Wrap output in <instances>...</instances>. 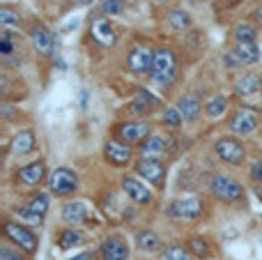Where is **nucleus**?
Segmentation results:
<instances>
[{
    "label": "nucleus",
    "mask_w": 262,
    "mask_h": 260,
    "mask_svg": "<svg viewBox=\"0 0 262 260\" xmlns=\"http://www.w3.org/2000/svg\"><path fill=\"white\" fill-rule=\"evenodd\" d=\"M177 69H180V64H177L175 51L159 46V49H154V64L147 78L159 88H170L177 81Z\"/></svg>",
    "instance_id": "1"
},
{
    "label": "nucleus",
    "mask_w": 262,
    "mask_h": 260,
    "mask_svg": "<svg viewBox=\"0 0 262 260\" xmlns=\"http://www.w3.org/2000/svg\"><path fill=\"white\" fill-rule=\"evenodd\" d=\"M3 237L7 240V242H12L14 247L23 249L28 256H32V253L39 249V240H37V235L32 233V228L23 226L21 221L5 219V224H3Z\"/></svg>",
    "instance_id": "2"
},
{
    "label": "nucleus",
    "mask_w": 262,
    "mask_h": 260,
    "mask_svg": "<svg viewBox=\"0 0 262 260\" xmlns=\"http://www.w3.org/2000/svg\"><path fill=\"white\" fill-rule=\"evenodd\" d=\"M134 170L140 180H145L147 184H152L154 189L166 187L168 178V166L163 159H149V157H138L134 161Z\"/></svg>",
    "instance_id": "3"
},
{
    "label": "nucleus",
    "mask_w": 262,
    "mask_h": 260,
    "mask_svg": "<svg viewBox=\"0 0 262 260\" xmlns=\"http://www.w3.org/2000/svg\"><path fill=\"white\" fill-rule=\"evenodd\" d=\"M209 193H212V198H216L221 203H230V205L232 203H242L246 196L239 180L230 178V175H214L209 180Z\"/></svg>",
    "instance_id": "4"
},
{
    "label": "nucleus",
    "mask_w": 262,
    "mask_h": 260,
    "mask_svg": "<svg viewBox=\"0 0 262 260\" xmlns=\"http://www.w3.org/2000/svg\"><path fill=\"white\" fill-rule=\"evenodd\" d=\"M166 214L175 221H198L205 214V201L195 196H184L170 201Z\"/></svg>",
    "instance_id": "5"
},
{
    "label": "nucleus",
    "mask_w": 262,
    "mask_h": 260,
    "mask_svg": "<svg viewBox=\"0 0 262 260\" xmlns=\"http://www.w3.org/2000/svg\"><path fill=\"white\" fill-rule=\"evenodd\" d=\"M124 64H127L129 74H134V76H138V78L149 76L152 64H154V49L138 41V44H134L127 51V60H124Z\"/></svg>",
    "instance_id": "6"
},
{
    "label": "nucleus",
    "mask_w": 262,
    "mask_h": 260,
    "mask_svg": "<svg viewBox=\"0 0 262 260\" xmlns=\"http://www.w3.org/2000/svg\"><path fill=\"white\" fill-rule=\"evenodd\" d=\"M152 122L147 120H124V122L113 124V136L129 145H140L147 136H152Z\"/></svg>",
    "instance_id": "7"
},
{
    "label": "nucleus",
    "mask_w": 262,
    "mask_h": 260,
    "mask_svg": "<svg viewBox=\"0 0 262 260\" xmlns=\"http://www.w3.org/2000/svg\"><path fill=\"white\" fill-rule=\"evenodd\" d=\"M81 187V180H78V173L74 168H67V166H60L53 173L49 175V191L53 196H72V193L78 191Z\"/></svg>",
    "instance_id": "8"
},
{
    "label": "nucleus",
    "mask_w": 262,
    "mask_h": 260,
    "mask_svg": "<svg viewBox=\"0 0 262 260\" xmlns=\"http://www.w3.org/2000/svg\"><path fill=\"white\" fill-rule=\"evenodd\" d=\"M260 127V113L251 106H239L232 111L230 120H228V129L235 136H251L255 129Z\"/></svg>",
    "instance_id": "9"
},
{
    "label": "nucleus",
    "mask_w": 262,
    "mask_h": 260,
    "mask_svg": "<svg viewBox=\"0 0 262 260\" xmlns=\"http://www.w3.org/2000/svg\"><path fill=\"white\" fill-rule=\"evenodd\" d=\"M214 155L230 166H242L246 161V145L237 136H223L214 143Z\"/></svg>",
    "instance_id": "10"
},
{
    "label": "nucleus",
    "mask_w": 262,
    "mask_h": 260,
    "mask_svg": "<svg viewBox=\"0 0 262 260\" xmlns=\"http://www.w3.org/2000/svg\"><path fill=\"white\" fill-rule=\"evenodd\" d=\"M120 187H122V191L127 193V198L134 205H138V207L152 205V201H154L152 189H149L147 182L140 180L138 175H124V178L120 180Z\"/></svg>",
    "instance_id": "11"
},
{
    "label": "nucleus",
    "mask_w": 262,
    "mask_h": 260,
    "mask_svg": "<svg viewBox=\"0 0 262 260\" xmlns=\"http://www.w3.org/2000/svg\"><path fill=\"white\" fill-rule=\"evenodd\" d=\"M226 60L232 67H251L260 62V46L258 41H235L232 49L228 51Z\"/></svg>",
    "instance_id": "12"
},
{
    "label": "nucleus",
    "mask_w": 262,
    "mask_h": 260,
    "mask_svg": "<svg viewBox=\"0 0 262 260\" xmlns=\"http://www.w3.org/2000/svg\"><path fill=\"white\" fill-rule=\"evenodd\" d=\"M104 159L108 161L113 168H127L131 161H134V147H131L129 143L113 136L104 143Z\"/></svg>",
    "instance_id": "13"
},
{
    "label": "nucleus",
    "mask_w": 262,
    "mask_h": 260,
    "mask_svg": "<svg viewBox=\"0 0 262 260\" xmlns=\"http://www.w3.org/2000/svg\"><path fill=\"white\" fill-rule=\"evenodd\" d=\"M97 253H99L101 260H129L131 258L129 242L124 240V235H120V233L106 235V237L101 240Z\"/></svg>",
    "instance_id": "14"
},
{
    "label": "nucleus",
    "mask_w": 262,
    "mask_h": 260,
    "mask_svg": "<svg viewBox=\"0 0 262 260\" xmlns=\"http://www.w3.org/2000/svg\"><path fill=\"white\" fill-rule=\"evenodd\" d=\"M159 104H161V101H159L152 92H147L145 88H138L136 97L127 104V111L136 120H143V118H147V115H152L154 109H159Z\"/></svg>",
    "instance_id": "15"
},
{
    "label": "nucleus",
    "mask_w": 262,
    "mask_h": 260,
    "mask_svg": "<svg viewBox=\"0 0 262 260\" xmlns=\"http://www.w3.org/2000/svg\"><path fill=\"white\" fill-rule=\"evenodd\" d=\"M30 41H32V49H35L39 55H44V58H53L55 39H53V32H51L44 23H35V26L30 28Z\"/></svg>",
    "instance_id": "16"
},
{
    "label": "nucleus",
    "mask_w": 262,
    "mask_h": 260,
    "mask_svg": "<svg viewBox=\"0 0 262 260\" xmlns=\"http://www.w3.org/2000/svg\"><path fill=\"white\" fill-rule=\"evenodd\" d=\"M175 106L180 109L184 122H189V124L198 122L200 115L205 113V106H203V101H200V97L195 95V92H184V95H180Z\"/></svg>",
    "instance_id": "17"
},
{
    "label": "nucleus",
    "mask_w": 262,
    "mask_h": 260,
    "mask_svg": "<svg viewBox=\"0 0 262 260\" xmlns=\"http://www.w3.org/2000/svg\"><path fill=\"white\" fill-rule=\"evenodd\" d=\"M46 178V161L44 159H37L30 161V164L21 166L16 170V182H21L23 187H39Z\"/></svg>",
    "instance_id": "18"
},
{
    "label": "nucleus",
    "mask_w": 262,
    "mask_h": 260,
    "mask_svg": "<svg viewBox=\"0 0 262 260\" xmlns=\"http://www.w3.org/2000/svg\"><path fill=\"white\" fill-rule=\"evenodd\" d=\"M90 35H92V41H97V44L104 46V49H113V46L118 44V30H115V26L108 18H97V21H92Z\"/></svg>",
    "instance_id": "19"
},
{
    "label": "nucleus",
    "mask_w": 262,
    "mask_h": 260,
    "mask_svg": "<svg viewBox=\"0 0 262 260\" xmlns=\"http://www.w3.org/2000/svg\"><path fill=\"white\" fill-rule=\"evenodd\" d=\"M168 152H170V141L161 134H152L147 136L138 147L140 157H149V159H166Z\"/></svg>",
    "instance_id": "20"
},
{
    "label": "nucleus",
    "mask_w": 262,
    "mask_h": 260,
    "mask_svg": "<svg viewBox=\"0 0 262 260\" xmlns=\"http://www.w3.org/2000/svg\"><path fill=\"white\" fill-rule=\"evenodd\" d=\"M35 147H37V136L32 129H23V132L14 134L12 143H9V150H12V155H16V157L30 155V152H35Z\"/></svg>",
    "instance_id": "21"
},
{
    "label": "nucleus",
    "mask_w": 262,
    "mask_h": 260,
    "mask_svg": "<svg viewBox=\"0 0 262 260\" xmlns=\"http://www.w3.org/2000/svg\"><path fill=\"white\" fill-rule=\"evenodd\" d=\"M88 205L83 201H69L62 205V221L67 226H81V224H88Z\"/></svg>",
    "instance_id": "22"
},
{
    "label": "nucleus",
    "mask_w": 262,
    "mask_h": 260,
    "mask_svg": "<svg viewBox=\"0 0 262 260\" xmlns=\"http://www.w3.org/2000/svg\"><path fill=\"white\" fill-rule=\"evenodd\" d=\"M163 18H166V23L172 28V30H191V26H193V16H191L189 9L184 7H170L166 9V14H163Z\"/></svg>",
    "instance_id": "23"
},
{
    "label": "nucleus",
    "mask_w": 262,
    "mask_h": 260,
    "mask_svg": "<svg viewBox=\"0 0 262 260\" xmlns=\"http://www.w3.org/2000/svg\"><path fill=\"white\" fill-rule=\"evenodd\" d=\"M262 92V76L260 74H244L237 78L235 83V95L237 97H253Z\"/></svg>",
    "instance_id": "24"
},
{
    "label": "nucleus",
    "mask_w": 262,
    "mask_h": 260,
    "mask_svg": "<svg viewBox=\"0 0 262 260\" xmlns=\"http://www.w3.org/2000/svg\"><path fill=\"white\" fill-rule=\"evenodd\" d=\"M55 244H58L60 249H64V251L76 249V247H81V244H85V233H81L76 226H69V228H64V230H60L58 233Z\"/></svg>",
    "instance_id": "25"
},
{
    "label": "nucleus",
    "mask_w": 262,
    "mask_h": 260,
    "mask_svg": "<svg viewBox=\"0 0 262 260\" xmlns=\"http://www.w3.org/2000/svg\"><path fill=\"white\" fill-rule=\"evenodd\" d=\"M134 240H136V247H138L143 253H154L161 249V240H159V235L154 233V230H147V228L138 230Z\"/></svg>",
    "instance_id": "26"
},
{
    "label": "nucleus",
    "mask_w": 262,
    "mask_h": 260,
    "mask_svg": "<svg viewBox=\"0 0 262 260\" xmlns=\"http://www.w3.org/2000/svg\"><path fill=\"white\" fill-rule=\"evenodd\" d=\"M186 249H189V251L193 253V258H198V260H207L212 256L209 242H207V237H203V235H191V237L186 240Z\"/></svg>",
    "instance_id": "27"
},
{
    "label": "nucleus",
    "mask_w": 262,
    "mask_h": 260,
    "mask_svg": "<svg viewBox=\"0 0 262 260\" xmlns=\"http://www.w3.org/2000/svg\"><path fill=\"white\" fill-rule=\"evenodd\" d=\"M14 214H16V219L21 221L23 226H28V228H39V226L44 224V214L35 212L32 207H28V205L16 207V210H14Z\"/></svg>",
    "instance_id": "28"
},
{
    "label": "nucleus",
    "mask_w": 262,
    "mask_h": 260,
    "mask_svg": "<svg viewBox=\"0 0 262 260\" xmlns=\"http://www.w3.org/2000/svg\"><path fill=\"white\" fill-rule=\"evenodd\" d=\"M226 111H228V97L226 95H214V97H209L207 104H205V115H207L209 120H219Z\"/></svg>",
    "instance_id": "29"
},
{
    "label": "nucleus",
    "mask_w": 262,
    "mask_h": 260,
    "mask_svg": "<svg viewBox=\"0 0 262 260\" xmlns=\"http://www.w3.org/2000/svg\"><path fill=\"white\" fill-rule=\"evenodd\" d=\"M161 124L166 129H180L182 124H184V118H182L180 109H177V106H168L161 113Z\"/></svg>",
    "instance_id": "30"
},
{
    "label": "nucleus",
    "mask_w": 262,
    "mask_h": 260,
    "mask_svg": "<svg viewBox=\"0 0 262 260\" xmlns=\"http://www.w3.org/2000/svg\"><path fill=\"white\" fill-rule=\"evenodd\" d=\"M255 37H258V30H255L253 23H239L232 30V39L235 41H255Z\"/></svg>",
    "instance_id": "31"
},
{
    "label": "nucleus",
    "mask_w": 262,
    "mask_h": 260,
    "mask_svg": "<svg viewBox=\"0 0 262 260\" xmlns=\"http://www.w3.org/2000/svg\"><path fill=\"white\" fill-rule=\"evenodd\" d=\"M163 260H193V253L184 244H170L163 251Z\"/></svg>",
    "instance_id": "32"
},
{
    "label": "nucleus",
    "mask_w": 262,
    "mask_h": 260,
    "mask_svg": "<svg viewBox=\"0 0 262 260\" xmlns=\"http://www.w3.org/2000/svg\"><path fill=\"white\" fill-rule=\"evenodd\" d=\"M0 23L5 28H16V26H21V14L14 7H9V5H3L0 7Z\"/></svg>",
    "instance_id": "33"
},
{
    "label": "nucleus",
    "mask_w": 262,
    "mask_h": 260,
    "mask_svg": "<svg viewBox=\"0 0 262 260\" xmlns=\"http://www.w3.org/2000/svg\"><path fill=\"white\" fill-rule=\"evenodd\" d=\"M28 207H32L35 212H39V214L46 216V212H49V207H51L49 193H35V196H30V201H28Z\"/></svg>",
    "instance_id": "34"
},
{
    "label": "nucleus",
    "mask_w": 262,
    "mask_h": 260,
    "mask_svg": "<svg viewBox=\"0 0 262 260\" xmlns=\"http://www.w3.org/2000/svg\"><path fill=\"white\" fill-rule=\"evenodd\" d=\"M0 260H28L26 251L18 247H9L7 242L0 244Z\"/></svg>",
    "instance_id": "35"
},
{
    "label": "nucleus",
    "mask_w": 262,
    "mask_h": 260,
    "mask_svg": "<svg viewBox=\"0 0 262 260\" xmlns=\"http://www.w3.org/2000/svg\"><path fill=\"white\" fill-rule=\"evenodd\" d=\"M124 12V0H104L101 3V14L106 16H118Z\"/></svg>",
    "instance_id": "36"
},
{
    "label": "nucleus",
    "mask_w": 262,
    "mask_h": 260,
    "mask_svg": "<svg viewBox=\"0 0 262 260\" xmlns=\"http://www.w3.org/2000/svg\"><path fill=\"white\" fill-rule=\"evenodd\" d=\"M251 180L253 182H262V159L253 161V166H251Z\"/></svg>",
    "instance_id": "37"
},
{
    "label": "nucleus",
    "mask_w": 262,
    "mask_h": 260,
    "mask_svg": "<svg viewBox=\"0 0 262 260\" xmlns=\"http://www.w3.org/2000/svg\"><path fill=\"white\" fill-rule=\"evenodd\" d=\"M67 260H95V251H83V253H78V256L67 258Z\"/></svg>",
    "instance_id": "38"
},
{
    "label": "nucleus",
    "mask_w": 262,
    "mask_h": 260,
    "mask_svg": "<svg viewBox=\"0 0 262 260\" xmlns=\"http://www.w3.org/2000/svg\"><path fill=\"white\" fill-rule=\"evenodd\" d=\"M253 18L258 21V26H262V7H258V9L253 12Z\"/></svg>",
    "instance_id": "39"
},
{
    "label": "nucleus",
    "mask_w": 262,
    "mask_h": 260,
    "mask_svg": "<svg viewBox=\"0 0 262 260\" xmlns=\"http://www.w3.org/2000/svg\"><path fill=\"white\" fill-rule=\"evenodd\" d=\"M242 3V0H223V7H232V5Z\"/></svg>",
    "instance_id": "40"
},
{
    "label": "nucleus",
    "mask_w": 262,
    "mask_h": 260,
    "mask_svg": "<svg viewBox=\"0 0 262 260\" xmlns=\"http://www.w3.org/2000/svg\"><path fill=\"white\" fill-rule=\"evenodd\" d=\"M154 5H166V3H170V0H152Z\"/></svg>",
    "instance_id": "41"
},
{
    "label": "nucleus",
    "mask_w": 262,
    "mask_h": 260,
    "mask_svg": "<svg viewBox=\"0 0 262 260\" xmlns=\"http://www.w3.org/2000/svg\"><path fill=\"white\" fill-rule=\"evenodd\" d=\"M76 3H78V5H90L92 0H76Z\"/></svg>",
    "instance_id": "42"
}]
</instances>
